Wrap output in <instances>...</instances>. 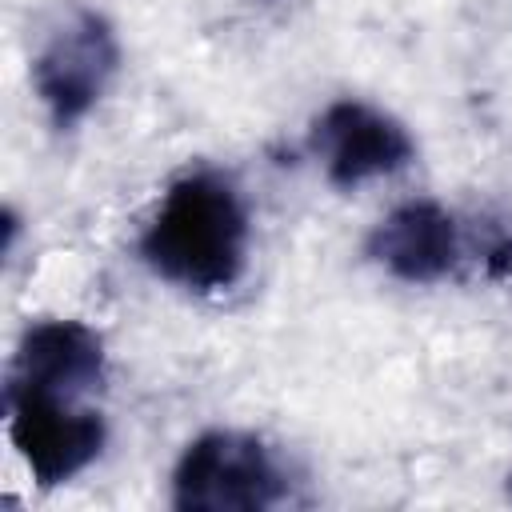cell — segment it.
<instances>
[{"instance_id": "1", "label": "cell", "mask_w": 512, "mask_h": 512, "mask_svg": "<svg viewBox=\"0 0 512 512\" xmlns=\"http://www.w3.org/2000/svg\"><path fill=\"white\" fill-rule=\"evenodd\" d=\"M144 264L188 292H224L248 264V212L220 172H188L168 184L140 236Z\"/></svg>"}, {"instance_id": "2", "label": "cell", "mask_w": 512, "mask_h": 512, "mask_svg": "<svg viewBox=\"0 0 512 512\" xmlns=\"http://www.w3.org/2000/svg\"><path fill=\"white\" fill-rule=\"evenodd\" d=\"M284 492V472L264 440L232 428L196 436L172 472V504L180 512H264Z\"/></svg>"}, {"instance_id": "3", "label": "cell", "mask_w": 512, "mask_h": 512, "mask_svg": "<svg viewBox=\"0 0 512 512\" xmlns=\"http://www.w3.org/2000/svg\"><path fill=\"white\" fill-rule=\"evenodd\" d=\"M120 68V44L112 24L96 8H68L44 36L32 56V88L52 120V128L68 132L80 124L104 96Z\"/></svg>"}, {"instance_id": "4", "label": "cell", "mask_w": 512, "mask_h": 512, "mask_svg": "<svg viewBox=\"0 0 512 512\" xmlns=\"http://www.w3.org/2000/svg\"><path fill=\"white\" fill-rule=\"evenodd\" d=\"M8 436L40 488H56L84 472L104 448V416L72 396L8 384Z\"/></svg>"}, {"instance_id": "5", "label": "cell", "mask_w": 512, "mask_h": 512, "mask_svg": "<svg viewBox=\"0 0 512 512\" xmlns=\"http://www.w3.org/2000/svg\"><path fill=\"white\" fill-rule=\"evenodd\" d=\"M308 148L324 160V176L340 192H352L376 176H392L416 156L408 128L364 100H332L312 120Z\"/></svg>"}, {"instance_id": "6", "label": "cell", "mask_w": 512, "mask_h": 512, "mask_svg": "<svg viewBox=\"0 0 512 512\" xmlns=\"http://www.w3.org/2000/svg\"><path fill=\"white\" fill-rule=\"evenodd\" d=\"M368 256L404 284H436L460 264V228L444 204L408 200L372 228Z\"/></svg>"}, {"instance_id": "7", "label": "cell", "mask_w": 512, "mask_h": 512, "mask_svg": "<svg viewBox=\"0 0 512 512\" xmlns=\"http://www.w3.org/2000/svg\"><path fill=\"white\" fill-rule=\"evenodd\" d=\"M8 384L56 392V396H88L104 384V340L96 328L80 320H40L24 332Z\"/></svg>"}, {"instance_id": "8", "label": "cell", "mask_w": 512, "mask_h": 512, "mask_svg": "<svg viewBox=\"0 0 512 512\" xmlns=\"http://www.w3.org/2000/svg\"><path fill=\"white\" fill-rule=\"evenodd\" d=\"M508 496H512V480H508Z\"/></svg>"}]
</instances>
